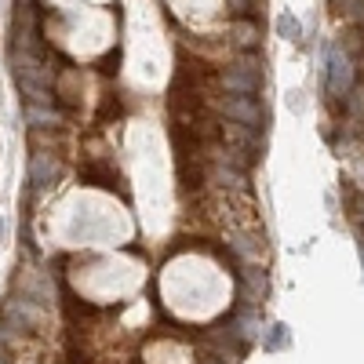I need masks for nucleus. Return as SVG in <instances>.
<instances>
[{
    "instance_id": "9",
    "label": "nucleus",
    "mask_w": 364,
    "mask_h": 364,
    "mask_svg": "<svg viewBox=\"0 0 364 364\" xmlns=\"http://www.w3.org/2000/svg\"><path fill=\"white\" fill-rule=\"evenodd\" d=\"M331 4H339V8H343V4H346V0H331Z\"/></svg>"
},
{
    "instance_id": "8",
    "label": "nucleus",
    "mask_w": 364,
    "mask_h": 364,
    "mask_svg": "<svg viewBox=\"0 0 364 364\" xmlns=\"http://www.w3.org/2000/svg\"><path fill=\"white\" fill-rule=\"evenodd\" d=\"M0 364H11V357H8V350H4V328H0Z\"/></svg>"
},
{
    "instance_id": "6",
    "label": "nucleus",
    "mask_w": 364,
    "mask_h": 364,
    "mask_svg": "<svg viewBox=\"0 0 364 364\" xmlns=\"http://www.w3.org/2000/svg\"><path fill=\"white\" fill-rule=\"evenodd\" d=\"M230 33H233V41H237L240 48H255V44H259V29H255L252 22H233Z\"/></svg>"
},
{
    "instance_id": "5",
    "label": "nucleus",
    "mask_w": 364,
    "mask_h": 364,
    "mask_svg": "<svg viewBox=\"0 0 364 364\" xmlns=\"http://www.w3.org/2000/svg\"><path fill=\"white\" fill-rule=\"evenodd\" d=\"M273 26H277V33H281L284 41H299V37H302V22H299L291 11H281Z\"/></svg>"
},
{
    "instance_id": "7",
    "label": "nucleus",
    "mask_w": 364,
    "mask_h": 364,
    "mask_svg": "<svg viewBox=\"0 0 364 364\" xmlns=\"http://www.w3.org/2000/svg\"><path fill=\"white\" fill-rule=\"evenodd\" d=\"M343 8H346V15H350V18H357V22H364V0H346V4H343Z\"/></svg>"
},
{
    "instance_id": "2",
    "label": "nucleus",
    "mask_w": 364,
    "mask_h": 364,
    "mask_svg": "<svg viewBox=\"0 0 364 364\" xmlns=\"http://www.w3.org/2000/svg\"><path fill=\"white\" fill-rule=\"evenodd\" d=\"M324 80H328V95L331 99H346L353 91V63L343 48H331L328 51V70H324Z\"/></svg>"
},
{
    "instance_id": "10",
    "label": "nucleus",
    "mask_w": 364,
    "mask_h": 364,
    "mask_svg": "<svg viewBox=\"0 0 364 364\" xmlns=\"http://www.w3.org/2000/svg\"><path fill=\"white\" fill-rule=\"evenodd\" d=\"M360 259H364V248H360Z\"/></svg>"
},
{
    "instance_id": "4",
    "label": "nucleus",
    "mask_w": 364,
    "mask_h": 364,
    "mask_svg": "<svg viewBox=\"0 0 364 364\" xmlns=\"http://www.w3.org/2000/svg\"><path fill=\"white\" fill-rule=\"evenodd\" d=\"M55 175H58L55 154H48V149H37V154L29 157V182H33V186H48Z\"/></svg>"
},
{
    "instance_id": "1",
    "label": "nucleus",
    "mask_w": 364,
    "mask_h": 364,
    "mask_svg": "<svg viewBox=\"0 0 364 364\" xmlns=\"http://www.w3.org/2000/svg\"><path fill=\"white\" fill-rule=\"evenodd\" d=\"M223 84L230 95H255L262 87V66L259 58H240L230 70H223Z\"/></svg>"
},
{
    "instance_id": "3",
    "label": "nucleus",
    "mask_w": 364,
    "mask_h": 364,
    "mask_svg": "<svg viewBox=\"0 0 364 364\" xmlns=\"http://www.w3.org/2000/svg\"><path fill=\"white\" fill-rule=\"evenodd\" d=\"M219 106H223V113L233 120L237 128H259L262 124V109H259V102L252 95H226Z\"/></svg>"
}]
</instances>
